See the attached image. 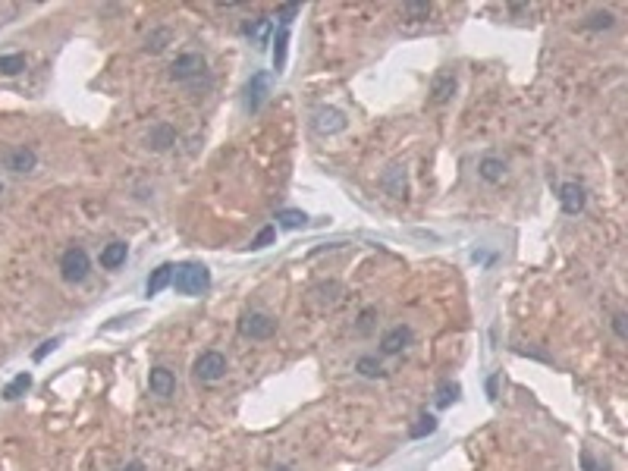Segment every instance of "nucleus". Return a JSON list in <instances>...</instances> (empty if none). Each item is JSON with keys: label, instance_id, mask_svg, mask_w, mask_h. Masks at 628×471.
<instances>
[{"label": "nucleus", "instance_id": "nucleus-30", "mask_svg": "<svg viewBox=\"0 0 628 471\" xmlns=\"http://www.w3.org/2000/svg\"><path fill=\"white\" fill-rule=\"evenodd\" d=\"M581 468H584V471H609V465L600 462V459L594 456L591 449H581Z\"/></svg>", "mask_w": 628, "mask_h": 471}, {"label": "nucleus", "instance_id": "nucleus-19", "mask_svg": "<svg viewBox=\"0 0 628 471\" xmlns=\"http://www.w3.org/2000/svg\"><path fill=\"white\" fill-rule=\"evenodd\" d=\"M277 227H283V229H302V227H308V214L305 211H296V207H286V211H277Z\"/></svg>", "mask_w": 628, "mask_h": 471}, {"label": "nucleus", "instance_id": "nucleus-11", "mask_svg": "<svg viewBox=\"0 0 628 471\" xmlns=\"http://www.w3.org/2000/svg\"><path fill=\"white\" fill-rule=\"evenodd\" d=\"M456 95V73H437L434 82H430V101L434 104H446L450 97Z\"/></svg>", "mask_w": 628, "mask_h": 471}, {"label": "nucleus", "instance_id": "nucleus-39", "mask_svg": "<svg viewBox=\"0 0 628 471\" xmlns=\"http://www.w3.org/2000/svg\"><path fill=\"white\" fill-rule=\"evenodd\" d=\"M0 192H3V185H0Z\"/></svg>", "mask_w": 628, "mask_h": 471}, {"label": "nucleus", "instance_id": "nucleus-13", "mask_svg": "<svg viewBox=\"0 0 628 471\" xmlns=\"http://www.w3.org/2000/svg\"><path fill=\"white\" fill-rule=\"evenodd\" d=\"M148 387H151L154 396H173V390H176V377H173V371H167V368H151Z\"/></svg>", "mask_w": 628, "mask_h": 471}, {"label": "nucleus", "instance_id": "nucleus-37", "mask_svg": "<svg viewBox=\"0 0 628 471\" xmlns=\"http://www.w3.org/2000/svg\"><path fill=\"white\" fill-rule=\"evenodd\" d=\"M496 380H500V377H490V380H487V393H490V399H496Z\"/></svg>", "mask_w": 628, "mask_h": 471}, {"label": "nucleus", "instance_id": "nucleus-32", "mask_svg": "<svg viewBox=\"0 0 628 471\" xmlns=\"http://www.w3.org/2000/svg\"><path fill=\"white\" fill-rule=\"evenodd\" d=\"M60 346V336H54V339H45V343H41V346L35 349V352H32V358L35 361H45L47 358V352H54V349Z\"/></svg>", "mask_w": 628, "mask_h": 471}, {"label": "nucleus", "instance_id": "nucleus-6", "mask_svg": "<svg viewBox=\"0 0 628 471\" xmlns=\"http://www.w3.org/2000/svg\"><path fill=\"white\" fill-rule=\"evenodd\" d=\"M412 336H415L412 327H406V324L393 327V330H386L384 339H380V352H384V355H399L402 349L412 346Z\"/></svg>", "mask_w": 628, "mask_h": 471}, {"label": "nucleus", "instance_id": "nucleus-9", "mask_svg": "<svg viewBox=\"0 0 628 471\" xmlns=\"http://www.w3.org/2000/svg\"><path fill=\"white\" fill-rule=\"evenodd\" d=\"M3 163H7V170H13V173H32L35 163H38V154L32 148L19 145V148H10L7 154H3Z\"/></svg>", "mask_w": 628, "mask_h": 471}, {"label": "nucleus", "instance_id": "nucleus-1", "mask_svg": "<svg viewBox=\"0 0 628 471\" xmlns=\"http://www.w3.org/2000/svg\"><path fill=\"white\" fill-rule=\"evenodd\" d=\"M173 289L179 295H201L207 286H211V271L198 261H185V264L173 267Z\"/></svg>", "mask_w": 628, "mask_h": 471}, {"label": "nucleus", "instance_id": "nucleus-33", "mask_svg": "<svg viewBox=\"0 0 628 471\" xmlns=\"http://www.w3.org/2000/svg\"><path fill=\"white\" fill-rule=\"evenodd\" d=\"M296 13H299V3H286V7L280 10V25L283 29H289V23L296 19Z\"/></svg>", "mask_w": 628, "mask_h": 471}, {"label": "nucleus", "instance_id": "nucleus-5", "mask_svg": "<svg viewBox=\"0 0 628 471\" xmlns=\"http://www.w3.org/2000/svg\"><path fill=\"white\" fill-rule=\"evenodd\" d=\"M207 69V60L201 57V54H183V57L173 60L170 67V79L176 82H185V79H198L201 73Z\"/></svg>", "mask_w": 628, "mask_h": 471}, {"label": "nucleus", "instance_id": "nucleus-22", "mask_svg": "<svg viewBox=\"0 0 628 471\" xmlns=\"http://www.w3.org/2000/svg\"><path fill=\"white\" fill-rule=\"evenodd\" d=\"M437 427H440V421H437L434 415H428V412H424L421 418H418V424H412V427H408V437H412V440H421V437H430V434H434Z\"/></svg>", "mask_w": 628, "mask_h": 471}, {"label": "nucleus", "instance_id": "nucleus-12", "mask_svg": "<svg viewBox=\"0 0 628 471\" xmlns=\"http://www.w3.org/2000/svg\"><path fill=\"white\" fill-rule=\"evenodd\" d=\"M264 97H267V73H255L251 82L245 85V111L255 113Z\"/></svg>", "mask_w": 628, "mask_h": 471}, {"label": "nucleus", "instance_id": "nucleus-27", "mask_svg": "<svg viewBox=\"0 0 628 471\" xmlns=\"http://www.w3.org/2000/svg\"><path fill=\"white\" fill-rule=\"evenodd\" d=\"M355 368H358V374H364V377H384V374H386V371L380 368V361L371 358V355L358 358V365H355Z\"/></svg>", "mask_w": 628, "mask_h": 471}, {"label": "nucleus", "instance_id": "nucleus-35", "mask_svg": "<svg viewBox=\"0 0 628 471\" xmlns=\"http://www.w3.org/2000/svg\"><path fill=\"white\" fill-rule=\"evenodd\" d=\"M374 317H377V308H364L362 317H358V333H368V327H371Z\"/></svg>", "mask_w": 628, "mask_h": 471}, {"label": "nucleus", "instance_id": "nucleus-14", "mask_svg": "<svg viewBox=\"0 0 628 471\" xmlns=\"http://www.w3.org/2000/svg\"><path fill=\"white\" fill-rule=\"evenodd\" d=\"M380 183H384L386 195H393V198H406V167H402V163H393V167L384 173Z\"/></svg>", "mask_w": 628, "mask_h": 471}, {"label": "nucleus", "instance_id": "nucleus-2", "mask_svg": "<svg viewBox=\"0 0 628 471\" xmlns=\"http://www.w3.org/2000/svg\"><path fill=\"white\" fill-rule=\"evenodd\" d=\"M91 271V261H89V251L85 249H67L63 251V258H60V273H63V280L67 283H82L89 277Z\"/></svg>", "mask_w": 628, "mask_h": 471}, {"label": "nucleus", "instance_id": "nucleus-26", "mask_svg": "<svg viewBox=\"0 0 628 471\" xmlns=\"http://www.w3.org/2000/svg\"><path fill=\"white\" fill-rule=\"evenodd\" d=\"M170 38H173V32H170V29H157V32H151V35H148V41H145V51H151V54L163 51Z\"/></svg>", "mask_w": 628, "mask_h": 471}, {"label": "nucleus", "instance_id": "nucleus-23", "mask_svg": "<svg viewBox=\"0 0 628 471\" xmlns=\"http://www.w3.org/2000/svg\"><path fill=\"white\" fill-rule=\"evenodd\" d=\"M314 295L321 299V305H327V308H333V305L340 302V295H342V286L336 280H330V283H321L318 289H314Z\"/></svg>", "mask_w": 628, "mask_h": 471}, {"label": "nucleus", "instance_id": "nucleus-8", "mask_svg": "<svg viewBox=\"0 0 628 471\" xmlns=\"http://www.w3.org/2000/svg\"><path fill=\"white\" fill-rule=\"evenodd\" d=\"M559 201H562V211L575 217V214H581L584 205H588V192H584L581 183H566L559 189Z\"/></svg>", "mask_w": 628, "mask_h": 471}, {"label": "nucleus", "instance_id": "nucleus-28", "mask_svg": "<svg viewBox=\"0 0 628 471\" xmlns=\"http://www.w3.org/2000/svg\"><path fill=\"white\" fill-rule=\"evenodd\" d=\"M274 239H277V227H264V229H258V236L251 239L248 249L251 251H261V249H267V245L274 242Z\"/></svg>", "mask_w": 628, "mask_h": 471}, {"label": "nucleus", "instance_id": "nucleus-4", "mask_svg": "<svg viewBox=\"0 0 628 471\" xmlns=\"http://www.w3.org/2000/svg\"><path fill=\"white\" fill-rule=\"evenodd\" d=\"M223 374H226V355L211 349V352H201L198 358H195V377H198V380L214 383V380H220Z\"/></svg>", "mask_w": 628, "mask_h": 471}, {"label": "nucleus", "instance_id": "nucleus-17", "mask_svg": "<svg viewBox=\"0 0 628 471\" xmlns=\"http://www.w3.org/2000/svg\"><path fill=\"white\" fill-rule=\"evenodd\" d=\"M173 283V264H161V267H154L151 271V277H148V283H145V295H157V292H163V289L170 286Z\"/></svg>", "mask_w": 628, "mask_h": 471}, {"label": "nucleus", "instance_id": "nucleus-16", "mask_svg": "<svg viewBox=\"0 0 628 471\" xmlns=\"http://www.w3.org/2000/svg\"><path fill=\"white\" fill-rule=\"evenodd\" d=\"M478 176L484 179V183H502V176H506V163H502L496 154L480 157L478 161Z\"/></svg>", "mask_w": 628, "mask_h": 471}, {"label": "nucleus", "instance_id": "nucleus-18", "mask_svg": "<svg viewBox=\"0 0 628 471\" xmlns=\"http://www.w3.org/2000/svg\"><path fill=\"white\" fill-rule=\"evenodd\" d=\"M32 374L29 371H23V374H16L13 380L7 383V387H3V399H7V402H13V399H19V396H25V393L32 390Z\"/></svg>", "mask_w": 628, "mask_h": 471}, {"label": "nucleus", "instance_id": "nucleus-15", "mask_svg": "<svg viewBox=\"0 0 628 471\" xmlns=\"http://www.w3.org/2000/svg\"><path fill=\"white\" fill-rule=\"evenodd\" d=\"M126 258H129V245L126 242H111L101 249V267L104 271H117V267L126 264Z\"/></svg>", "mask_w": 628, "mask_h": 471}, {"label": "nucleus", "instance_id": "nucleus-21", "mask_svg": "<svg viewBox=\"0 0 628 471\" xmlns=\"http://www.w3.org/2000/svg\"><path fill=\"white\" fill-rule=\"evenodd\" d=\"M286 45H289V29H283L274 35V69L277 73H283L286 69Z\"/></svg>", "mask_w": 628, "mask_h": 471}, {"label": "nucleus", "instance_id": "nucleus-3", "mask_svg": "<svg viewBox=\"0 0 628 471\" xmlns=\"http://www.w3.org/2000/svg\"><path fill=\"white\" fill-rule=\"evenodd\" d=\"M239 333L245 339H270L277 333V321L264 311H248L239 317Z\"/></svg>", "mask_w": 628, "mask_h": 471}, {"label": "nucleus", "instance_id": "nucleus-10", "mask_svg": "<svg viewBox=\"0 0 628 471\" xmlns=\"http://www.w3.org/2000/svg\"><path fill=\"white\" fill-rule=\"evenodd\" d=\"M151 151H167V148L176 145V126L173 123H154L151 126V133L145 135Z\"/></svg>", "mask_w": 628, "mask_h": 471}, {"label": "nucleus", "instance_id": "nucleus-25", "mask_svg": "<svg viewBox=\"0 0 628 471\" xmlns=\"http://www.w3.org/2000/svg\"><path fill=\"white\" fill-rule=\"evenodd\" d=\"M616 25V16L609 10H594L588 19H584V29H613Z\"/></svg>", "mask_w": 628, "mask_h": 471}, {"label": "nucleus", "instance_id": "nucleus-29", "mask_svg": "<svg viewBox=\"0 0 628 471\" xmlns=\"http://www.w3.org/2000/svg\"><path fill=\"white\" fill-rule=\"evenodd\" d=\"M399 13L406 16V19H428V16H430V3H402Z\"/></svg>", "mask_w": 628, "mask_h": 471}, {"label": "nucleus", "instance_id": "nucleus-20", "mask_svg": "<svg viewBox=\"0 0 628 471\" xmlns=\"http://www.w3.org/2000/svg\"><path fill=\"white\" fill-rule=\"evenodd\" d=\"M458 396H462V387H458L456 380H443L440 387H437V409H450L452 402H458Z\"/></svg>", "mask_w": 628, "mask_h": 471}, {"label": "nucleus", "instance_id": "nucleus-38", "mask_svg": "<svg viewBox=\"0 0 628 471\" xmlns=\"http://www.w3.org/2000/svg\"><path fill=\"white\" fill-rule=\"evenodd\" d=\"M270 471H292V468H286V465H274Z\"/></svg>", "mask_w": 628, "mask_h": 471}, {"label": "nucleus", "instance_id": "nucleus-7", "mask_svg": "<svg viewBox=\"0 0 628 471\" xmlns=\"http://www.w3.org/2000/svg\"><path fill=\"white\" fill-rule=\"evenodd\" d=\"M314 129L321 135H333V133H342L346 129V113L336 111V107H321L314 113Z\"/></svg>", "mask_w": 628, "mask_h": 471}, {"label": "nucleus", "instance_id": "nucleus-24", "mask_svg": "<svg viewBox=\"0 0 628 471\" xmlns=\"http://www.w3.org/2000/svg\"><path fill=\"white\" fill-rule=\"evenodd\" d=\"M23 69H25L23 54H3V57H0V76H19Z\"/></svg>", "mask_w": 628, "mask_h": 471}, {"label": "nucleus", "instance_id": "nucleus-34", "mask_svg": "<svg viewBox=\"0 0 628 471\" xmlns=\"http://www.w3.org/2000/svg\"><path fill=\"white\" fill-rule=\"evenodd\" d=\"M613 330H616V336L619 339H628V327H625V314H622V311H616L613 314Z\"/></svg>", "mask_w": 628, "mask_h": 471}, {"label": "nucleus", "instance_id": "nucleus-31", "mask_svg": "<svg viewBox=\"0 0 628 471\" xmlns=\"http://www.w3.org/2000/svg\"><path fill=\"white\" fill-rule=\"evenodd\" d=\"M245 35H255V38H258V41H267V32H270V19H261V23L258 25H245Z\"/></svg>", "mask_w": 628, "mask_h": 471}, {"label": "nucleus", "instance_id": "nucleus-36", "mask_svg": "<svg viewBox=\"0 0 628 471\" xmlns=\"http://www.w3.org/2000/svg\"><path fill=\"white\" fill-rule=\"evenodd\" d=\"M117 471H145V465L135 459V462H129V465H123V468H117Z\"/></svg>", "mask_w": 628, "mask_h": 471}]
</instances>
